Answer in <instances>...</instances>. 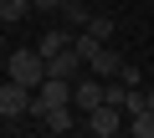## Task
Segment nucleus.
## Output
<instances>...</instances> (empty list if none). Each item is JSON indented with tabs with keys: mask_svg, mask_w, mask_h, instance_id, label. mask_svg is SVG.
Here are the masks:
<instances>
[{
	"mask_svg": "<svg viewBox=\"0 0 154 138\" xmlns=\"http://www.w3.org/2000/svg\"><path fill=\"white\" fill-rule=\"evenodd\" d=\"M11 77L26 82V87H41V82H46V56H41L36 46H31V51H16V56H11Z\"/></svg>",
	"mask_w": 154,
	"mask_h": 138,
	"instance_id": "obj_1",
	"label": "nucleus"
},
{
	"mask_svg": "<svg viewBox=\"0 0 154 138\" xmlns=\"http://www.w3.org/2000/svg\"><path fill=\"white\" fill-rule=\"evenodd\" d=\"M118 128H128V113H123V107H113V102H98V107L88 113V133H98V138H113Z\"/></svg>",
	"mask_w": 154,
	"mask_h": 138,
	"instance_id": "obj_2",
	"label": "nucleus"
},
{
	"mask_svg": "<svg viewBox=\"0 0 154 138\" xmlns=\"http://www.w3.org/2000/svg\"><path fill=\"white\" fill-rule=\"evenodd\" d=\"M82 72H88V56L77 51V46H62V51L46 61V77H67V82H77Z\"/></svg>",
	"mask_w": 154,
	"mask_h": 138,
	"instance_id": "obj_3",
	"label": "nucleus"
},
{
	"mask_svg": "<svg viewBox=\"0 0 154 138\" xmlns=\"http://www.w3.org/2000/svg\"><path fill=\"white\" fill-rule=\"evenodd\" d=\"M26 107H31V87L26 82H0V118H26Z\"/></svg>",
	"mask_w": 154,
	"mask_h": 138,
	"instance_id": "obj_4",
	"label": "nucleus"
},
{
	"mask_svg": "<svg viewBox=\"0 0 154 138\" xmlns=\"http://www.w3.org/2000/svg\"><path fill=\"white\" fill-rule=\"evenodd\" d=\"M98 102H103V77H77L72 82V107L77 113H93Z\"/></svg>",
	"mask_w": 154,
	"mask_h": 138,
	"instance_id": "obj_5",
	"label": "nucleus"
},
{
	"mask_svg": "<svg viewBox=\"0 0 154 138\" xmlns=\"http://www.w3.org/2000/svg\"><path fill=\"white\" fill-rule=\"evenodd\" d=\"M88 72L108 82V77H118V72H123V56H118V51H108V46H98V51H93V61H88Z\"/></svg>",
	"mask_w": 154,
	"mask_h": 138,
	"instance_id": "obj_6",
	"label": "nucleus"
},
{
	"mask_svg": "<svg viewBox=\"0 0 154 138\" xmlns=\"http://www.w3.org/2000/svg\"><path fill=\"white\" fill-rule=\"evenodd\" d=\"M41 128H46V133H72V128H77V107H72V102L51 107V113L41 118Z\"/></svg>",
	"mask_w": 154,
	"mask_h": 138,
	"instance_id": "obj_7",
	"label": "nucleus"
},
{
	"mask_svg": "<svg viewBox=\"0 0 154 138\" xmlns=\"http://www.w3.org/2000/svg\"><path fill=\"white\" fill-rule=\"evenodd\" d=\"M128 133H134V138H154V107L128 113Z\"/></svg>",
	"mask_w": 154,
	"mask_h": 138,
	"instance_id": "obj_8",
	"label": "nucleus"
},
{
	"mask_svg": "<svg viewBox=\"0 0 154 138\" xmlns=\"http://www.w3.org/2000/svg\"><path fill=\"white\" fill-rule=\"evenodd\" d=\"M62 46H72V36H62V31H46V36H41V41H36V51H41V56H46V61H51V56H57V51H62Z\"/></svg>",
	"mask_w": 154,
	"mask_h": 138,
	"instance_id": "obj_9",
	"label": "nucleus"
},
{
	"mask_svg": "<svg viewBox=\"0 0 154 138\" xmlns=\"http://www.w3.org/2000/svg\"><path fill=\"white\" fill-rule=\"evenodd\" d=\"M26 10H31V0H0V26H16Z\"/></svg>",
	"mask_w": 154,
	"mask_h": 138,
	"instance_id": "obj_10",
	"label": "nucleus"
},
{
	"mask_svg": "<svg viewBox=\"0 0 154 138\" xmlns=\"http://www.w3.org/2000/svg\"><path fill=\"white\" fill-rule=\"evenodd\" d=\"M72 46H77V51H82V56L93 61V51L103 46V36H93V31H82V36H72Z\"/></svg>",
	"mask_w": 154,
	"mask_h": 138,
	"instance_id": "obj_11",
	"label": "nucleus"
},
{
	"mask_svg": "<svg viewBox=\"0 0 154 138\" xmlns=\"http://www.w3.org/2000/svg\"><path fill=\"white\" fill-rule=\"evenodd\" d=\"M82 31H93V36H103V41H108V36H113V21H108V16H93Z\"/></svg>",
	"mask_w": 154,
	"mask_h": 138,
	"instance_id": "obj_12",
	"label": "nucleus"
},
{
	"mask_svg": "<svg viewBox=\"0 0 154 138\" xmlns=\"http://www.w3.org/2000/svg\"><path fill=\"white\" fill-rule=\"evenodd\" d=\"M118 82H128V87H144V77H139V66H134V61H123V72H118Z\"/></svg>",
	"mask_w": 154,
	"mask_h": 138,
	"instance_id": "obj_13",
	"label": "nucleus"
},
{
	"mask_svg": "<svg viewBox=\"0 0 154 138\" xmlns=\"http://www.w3.org/2000/svg\"><path fill=\"white\" fill-rule=\"evenodd\" d=\"M149 107H154V87H149Z\"/></svg>",
	"mask_w": 154,
	"mask_h": 138,
	"instance_id": "obj_14",
	"label": "nucleus"
}]
</instances>
